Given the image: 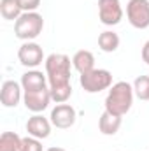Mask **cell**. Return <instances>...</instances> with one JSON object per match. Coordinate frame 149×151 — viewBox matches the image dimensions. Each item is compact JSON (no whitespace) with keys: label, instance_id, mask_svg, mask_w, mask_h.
<instances>
[{"label":"cell","instance_id":"cell-1","mask_svg":"<svg viewBox=\"0 0 149 151\" xmlns=\"http://www.w3.org/2000/svg\"><path fill=\"white\" fill-rule=\"evenodd\" d=\"M133 84L126 83V81H117L109 88V93L105 97V111L116 114V116H125L132 109L133 104Z\"/></svg>","mask_w":149,"mask_h":151},{"label":"cell","instance_id":"cell-2","mask_svg":"<svg viewBox=\"0 0 149 151\" xmlns=\"http://www.w3.org/2000/svg\"><path fill=\"white\" fill-rule=\"evenodd\" d=\"M70 63L72 60L63 53H53L46 58L44 67H46L49 88L70 84Z\"/></svg>","mask_w":149,"mask_h":151},{"label":"cell","instance_id":"cell-3","mask_svg":"<svg viewBox=\"0 0 149 151\" xmlns=\"http://www.w3.org/2000/svg\"><path fill=\"white\" fill-rule=\"evenodd\" d=\"M44 30V18L35 12H23L14 21V35L25 42L37 39Z\"/></svg>","mask_w":149,"mask_h":151},{"label":"cell","instance_id":"cell-4","mask_svg":"<svg viewBox=\"0 0 149 151\" xmlns=\"http://www.w3.org/2000/svg\"><path fill=\"white\" fill-rule=\"evenodd\" d=\"M79 84L88 93H100L112 86V74L107 69H93L79 76Z\"/></svg>","mask_w":149,"mask_h":151},{"label":"cell","instance_id":"cell-5","mask_svg":"<svg viewBox=\"0 0 149 151\" xmlns=\"http://www.w3.org/2000/svg\"><path fill=\"white\" fill-rule=\"evenodd\" d=\"M126 18L133 28H149V0H130L126 4Z\"/></svg>","mask_w":149,"mask_h":151},{"label":"cell","instance_id":"cell-6","mask_svg":"<svg viewBox=\"0 0 149 151\" xmlns=\"http://www.w3.org/2000/svg\"><path fill=\"white\" fill-rule=\"evenodd\" d=\"M18 60H19V63L23 67H28V69H35L42 62H46L42 47L39 46L37 42H34V40L23 42L19 46V49H18Z\"/></svg>","mask_w":149,"mask_h":151},{"label":"cell","instance_id":"cell-7","mask_svg":"<svg viewBox=\"0 0 149 151\" xmlns=\"http://www.w3.org/2000/svg\"><path fill=\"white\" fill-rule=\"evenodd\" d=\"M98 19L105 27L119 25L123 19V7L119 0H98Z\"/></svg>","mask_w":149,"mask_h":151},{"label":"cell","instance_id":"cell-8","mask_svg":"<svg viewBox=\"0 0 149 151\" xmlns=\"http://www.w3.org/2000/svg\"><path fill=\"white\" fill-rule=\"evenodd\" d=\"M49 119H51L53 127H56L60 130H65V128L74 127L75 119H77V113L70 104H58L56 107L51 109Z\"/></svg>","mask_w":149,"mask_h":151},{"label":"cell","instance_id":"cell-9","mask_svg":"<svg viewBox=\"0 0 149 151\" xmlns=\"http://www.w3.org/2000/svg\"><path fill=\"white\" fill-rule=\"evenodd\" d=\"M51 100L53 99H51L49 88H42V90H35V91H25V95H23L25 107L35 114L42 113L44 109H47Z\"/></svg>","mask_w":149,"mask_h":151},{"label":"cell","instance_id":"cell-10","mask_svg":"<svg viewBox=\"0 0 149 151\" xmlns=\"http://www.w3.org/2000/svg\"><path fill=\"white\" fill-rule=\"evenodd\" d=\"M23 86L21 83H16L12 79L9 81H4L2 84V91H0V100H2V106L4 107H16L21 99H23Z\"/></svg>","mask_w":149,"mask_h":151},{"label":"cell","instance_id":"cell-11","mask_svg":"<svg viewBox=\"0 0 149 151\" xmlns=\"http://www.w3.org/2000/svg\"><path fill=\"white\" fill-rule=\"evenodd\" d=\"M51 119L44 118L42 114H34L27 121V132L35 139H47L51 134Z\"/></svg>","mask_w":149,"mask_h":151},{"label":"cell","instance_id":"cell-12","mask_svg":"<svg viewBox=\"0 0 149 151\" xmlns=\"http://www.w3.org/2000/svg\"><path fill=\"white\" fill-rule=\"evenodd\" d=\"M21 86L23 91H35V90L47 88V76L37 69H32L21 76Z\"/></svg>","mask_w":149,"mask_h":151},{"label":"cell","instance_id":"cell-13","mask_svg":"<svg viewBox=\"0 0 149 151\" xmlns=\"http://www.w3.org/2000/svg\"><path fill=\"white\" fill-rule=\"evenodd\" d=\"M72 67L79 74H86L95 69V55L88 49H79L72 56Z\"/></svg>","mask_w":149,"mask_h":151},{"label":"cell","instance_id":"cell-14","mask_svg":"<svg viewBox=\"0 0 149 151\" xmlns=\"http://www.w3.org/2000/svg\"><path fill=\"white\" fill-rule=\"evenodd\" d=\"M98 128L104 135H116L117 130L121 128V116L104 111L102 116L98 118Z\"/></svg>","mask_w":149,"mask_h":151},{"label":"cell","instance_id":"cell-15","mask_svg":"<svg viewBox=\"0 0 149 151\" xmlns=\"http://www.w3.org/2000/svg\"><path fill=\"white\" fill-rule=\"evenodd\" d=\"M0 14L7 21H16L23 14V9L18 0H0Z\"/></svg>","mask_w":149,"mask_h":151},{"label":"cell","instance_id":"cell-16","mask_svg":"<svg viewBox=\"0 0 149 151\" xmlns=\"http://www.w3.org/2000/svg\"><path fill=\"white\" fill-rule=\"evenodd\" d=\"M98 47L104 53H114L119 47V35L112 30H105L98 35Z\"/></svg>","mask_w":149,"mask_h":151},{"label":"cell","instance_id":"cell-17","mask_svg":"<svg viewBox=\"0 0 149 151\" xmlns=\"http://www.w3.org/2000/svg\"><path fill=\"white\" fill-rule=\"evenodd\" d=\"M23 139L16 132H4L0 135V151H21Z\"/></svg>","mask_w":149,"mask_h":151},{"label":"cell","instance_id":"cell-18","mask_svg":"<svg viewBox=\"0 0 149 151\" xmlns=\"http://www.w3.org/2000/svg\"><path fill=\"white\" fill-rule=\"evenodd\" d=\"M51 91V99L56 104H65L70 97H72V84H63V86H54L49 88Z\"/></svg>","mask_w":149,"mask_h":151},{"label":"cell","instance_id":"cell-19","mask_svg":"<svg viewBox=\"0 0 149 151\" xmlns=\"http://www.w3.org/2000/svg\"><path fill=\"white\" fill-rule=\"evenodd\" d=\"M135 97L140 100H149V76H139L133 81Z\"/></svg>","mask_w":149,"mask_h":151},{"label":"cell","instance_id":"cell-20","mask_svg":"<svg viewBox=\"0 0 149 151\" xmlns=\"http://www.w3.org/2000/svg\"><path fill=\"white\" fill-rule=\"evenodd\" d=\"M21 151H42V142L35 137H25L21 142Z\"/></svg>","mask_w":149,"mask_h":151},{"label":"cell","instance_id":"cell-21","mask_svg":"<svg viewBox=\"0 0 149 151\" xmlns=\"http://www.w3.org/2000/svg\"><path fill=\"white\" fill-rule=\"evenodd\" d=\"M23 12H35L40 5V0H18Z\"/></svg>","mask_w":149,"mask_h":151},{"label":"cell","instance_id":"cell-22","mask_svg":"<svg viewBox=\"0 0 149 151\" xmlns=\"http://www.w3.org/2000/svg\"><path fill=\"white\" fill-rule=\"evenodd\" d=\"M142 60H144V62L149 65V40L144 44V46H142Z\"/></svg>","mask_w":149,"mask_h":151},{"label":"cell","instance_id":"cell-23","mask_svg":"<svg viewBox=\"0 0 149 151\" xmlns=\"http://www.w3.org/2000/svg\"><path fill=\"white\" fill-rule=\"evenodd\" d=\"M46 151H65L63 148H56V146H53V148H49V150H46Z\"/></svg>","mask_w":149,"mask_h":151}]
</instances>
